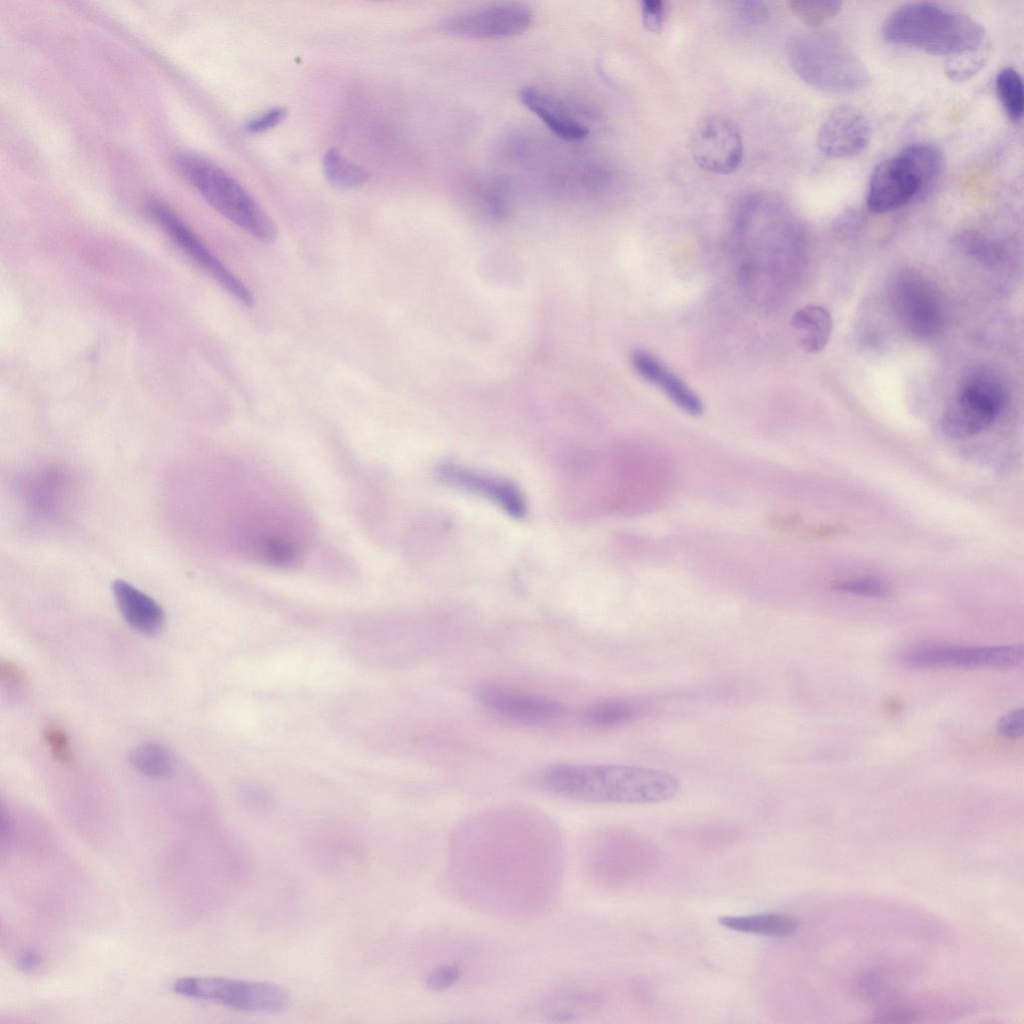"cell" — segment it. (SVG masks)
<instances>
[{
  "label": "cell",
  "mask_w": 1024,
  "mask_h": 1024,
  "mask_svg": "<svg viewBox=\"0 0 1024 1024\" xmlns=\"http://www.w3.org/2000/svg\"><path fill=\"white\" fill-rule=\"evenodd\" d=\"M467 824L451 847L454 883L463 897L503 915H529L551 903L561 878L562 845L550 823Z\"/></svg>",
  "instance_id": "obj_1"
},
{
  "label": "cell",
  "mask_w": 1024,
  "mask_h": 1024,
  "mask_svg": "<svg viewBox=\"0 0 1024 1024\" xmlns=\"http://www.w3.org/2000/svg\"><path fill=\"white\" fill-rule=\"evenodd\" d=\"M797 225L785 203L772 193L747 195L734 220V238L741 283L753 295L776 296L786 276L787 248Z\"/></svg>",
  "instance_id": "obj_2"
},
{
  "label": "cell",
  "mask_w": 1024,
  "mask_h": 1024,
  "mask_svg": "<svg viewBox=\"0 0 1024 1024\" xmlns=\"http://www.w3.org/2000/svg\"><path fill=\"white\" fill-rule=\"evenodd\" d=\"M542 781L554 794L593 803H661L680 790L678 779L668 772L618 764H554L545 769Z\"/></svg>",
  "instance_id": "obj_3"
},
{
  "label": "cell",
  "mask_w": 1024,
  "mask_h": 1024,
  "mask_svg": "<svg viewBox=\"0 0 1024 1024\" xmlns=\"http://www.w3.org/2000/svg\"><path fill=\"white\" fill-rule=\"evenodd\" d=\"M884 38L937 55H960L978 50L983 26L968 15L931 2L904 4L887 16Z\"/></svg>",
  "instance_id": "obj_4"
},
{
  "label": "cell",
  "mask_w": 1024,
  "mask_h": 1024,
  "mask_svg": "<svg viewBox=\"0 0 1024 1024\" xmlns=\"http://www.w3.org/2000/svg\"><path fill=\"white\" fill-rule=\"evenodd\" d=\"M785 51L796 75L818 90L847 94L863 90L870 83L864 62L831 34L820 31L795 33L788 38Z\"/></svg>",
  "instance_id": "obj_5"
},
{
  "label": "cell",
  "mask_w": 1024,
  "mask_h": 1024,
  "mask_svg": "<svg viewBox=\"0 0 1024 1024\" xmlns=\"http://www.w3.org/2000/svg\"><path fill=\"white\" fill-rule=\"evenodd\" d=\"M177 162L184 177L219 214L259 241H275V223L232 175L194 154L181 155Z\"/></svg>",
  "instance_id": "obj_6"
},
{
  "label": "cell",
  "mask_w": 1024,
  "mask_h": 1024,
  "mask_svg": "<svg viewBox=\"0 0 1024 1024\" xmlns=\"http://www.w3.org/2000/svg\"><path fill=\"white\" fill-rule=\"evenodd\" d=\"M942 165V153L931 143L905 147L874 168L868 186V209L882 214L904 206L933 186Z\"/></svg>",
  "instance_id": "obj_7"
},
{
  "label": "cell",
  "mask_w": 1024,
  "mask_h": 1024,
  "mask_svg": "<svg viewBox=\"0 0 1024 1024\" xmlns=\"http://www.w3.org/2000/svg\"><path fill=\"white\" fill-rule=\"evenodd\" d=\"M1006 401L1000 378L989 370L976 369L960 381L955 398L943 413L942 430L955 439L974 436L995 421Z\"/></svg>",
  "instance_id": "obj_8"
},
{
  "label": "cell",
  "mask_w": 1024,
  "mask_h": 1024,
  "mask_svg": "<svg viewBox=\"0 0 1024 1024\" xmlns=\"http://www.w3.org/2000/svg\"><path fill=\"white\" fill-rule=\"evenodd\" d=\"M587 873L598 883L621 886L651 872L655 855L647 842L626 832H602L589 838L583 851Z\"/></svg>",
  "instance_id": "obj_9"
},
{
  "label": "cell",
  "mask_w": 1024,
  "mask_h": 1024,
  "mask_svg": "<svg viewBox=\"0 0 1024 1024\" xmlns=\"http://www.w3.org/2000/svg\"><path fill=\"white\" fill-rule=\"evenodd\" d=\"M179 995L254 1012H277L287 1007L289 994L268 982L225 977H183L172 984Z\"/></svg>",
  "instance_id": "obj_10"
},
{
  "label": "cell",
  "mask_w": 1024,
  "mask_h": 1024,
  "mask_svg": "<svg viewBox=\"0 0 1024 1024\" xmlns=\"http://www.w3.org/2000/svg\"><path fill=\"white\" fill-rule=\"evenodd\" d=\"M76 488L69 471L55 466L28 471L17 485L18 497L27 513L43 523H58L68 517L76 500Z\"/></svg>",
  "instance_id": "obj_11"
},
{
  "label": "cell",
  "mask_w": 1024,
  "mask_h": 1024,
  "mask_svg": "<svg viewBox=\"0 0 1024 1024\" xmlns=\"http://www.w3.org/2000/svg\"><path fill=\"white\" fill-rule=\"evenodd\" d=\"M148 211L155 222L194 262L204 269L241 305L251 308L252 291L205 246L198 236L166 205L151 202Z\"/></svg>",
  "instance_id": "obj_12"
},
{
  "label": "cell",
  "mask_w": 1024,
  "mask_h": 1024,
  "mask_svg": "<svg viewBox=\"0 0 1024 1024\" xmlns=\"http://www.w3.org/2000/svg\"><path fill=\"white\" fill-rule=\"evenodd\" d=\"M1021 645L988 647L921 646L901 656L903 665L913 669L1013 668L1023 661Z\"/></svg>",
  "instance_id": "obj_13"
},
{
  "label": "cell",
  "mask_w": 1024,
  "mask_h": 1024,
  "mask_svg": "<svg viewBox=\"0 0 1024 1024\" xmlns=\"http://www.w3.org/2000/svg\"><path fill=\"white\" fill-rule=\"evenodd\" d=\"M689 150L695 163L716 174H730L741 163L743 143L738 126L721 115H708L693 127Z\"/></svg>",
  "instance_id": "obj_14"
},
{
  "label": "cell",
  "mask_w": 1024,
  "mask_h": 1024,
  "mask_svg": "<svg viewBox=\"0 0 1024 1024\" xmlns=\"http://www.w3.org/2000/svg\"><path fill=\"white\" fill-rule=\"evenodd\" d=\"M892 302L901 324L913 335L927 338L940 330L944 318L941 299L919 274L904 271L897 276Z\"/></svg>",
  "instance_id": "obj_15"
},
{
  "label": "cell",
  "mask_w": 1024,
  "mask_h": 1024,
  "mask_svg": "<svg viewBox=\"0 0 1024 1024\" xmlns=\"http://www.w3.org/2000/svg\"><path fill=\"white\" fill-rule=\"evenodd\" d=\"M532 22L530 10L517 3H500L466 10L443 22L449 34L479 39L516 36L528 29Z\"/></svg>",
  "instance_id": "obj_16"
},
{
  "label": "cell",
  "mask_w": 1024,
  "mask_h": 1024,
  "mask_svg": "<svg viewBox=\"0 0 1024 1024\" xmlns=\"http://www.w3.org/2000/svg\"><path fill=\"white\" fill-rule=\"evenodd\" d=\"M870 125L857 108L842 105L834 108L821 124L817 146L831 158H846L860 153L870 140Z\"/></svg>",
  "instance_id": "obj_17"
},
{
  "label": "cell",
  "mask_w": 1024,
  "mask_h": 1024,
  "mask_svg": "<svg viewBox=\"0 0 1024 1024\" xmlns=\"http://www.w3.org/2000/svg\"><path fill=\"white\" fill-rule=\"evenodd\" d=\"M477 695L490 710L522 722H547L564 714V706L552 699L499 685L481 686Z\"/></svg>",
  "instance_id": "obj_18"
},
{
  "label": "cell",
  "mask_w": 1024,
  "mask_h": 1024,
  "mask_svg": "<svg viewBox=\"0 0 1024 1024\" xmlns=\"http://www.w3.org/2000/svg\"><path fill=\"white\" fill-rule=\"evenodd\" d=\"M631 363L642 379L659 388L679 409L692 416L702 414L704 405L699 395L655 355L637 349Z\"/></svg>",
  "instance_id": "obj_19"
},
{
  "label": "cell",
  "mask_w": 1024,
  "mask_h": 1024,
  "mask_svg": "<svg viewBox=\"0 0 1024 1024\" xmlns=\"http://www.w3.org/2000/svg\"><path fill=\"white\" fill-rule=\"evenodd\" d=\"M519 99L558 137L567 141H580L589 134L588 127L576 119L564 103L540 88H521Z\"/></svg>",
  "instance_id": "obj_20"
},
{
  "label": "cell",
  "mask_w": 1024,
  "mask_h": 1024,
  "mask_svg": "<svg viewBox=\"0 0 1024 1024\" xmlns=\"http://www.w3.org/2000/svg\"><path fill=\"white\" fill-rule=\"evenodd\" d=\"M442 478L457 486L489 497L515 516H522L525 504L518 489L503 479L486 476L455 465H445L439 471Z\"/></svg>",
  "instance_id": "obj_21"
},
{
  "label": "cell",
  "mask_w": 1024,
  "mask_h": 1024,
  "mask_svg": "<svg viewBox=\"0 0 1024 1024\" xmlns=\"http://www.w3.org/2000/svg\"><path fill=\"white\" fill-rule=\"evenodd\" d=\"M112 590L121 615L133 629L148 636L161 631L165 614L154 599L123 580L115 581Z\"/></svg>",
  "instance_id": "obj_22"
},
{
  "label": "cell",
  "mask_w": 1024,
  "mask_h": 1024,
  "mask_svg": "<svg viewBox=\"0 0 1024 1024\" xmlns=\"http://www.w3.org/2000/svg\"><path fill=\"white\" fill-rule=\"evenodd\" d=\"M718 923L735 932L773 938L789 937L801 926L798 917L777 912L725 915L718 918Z\"/></svg>",
  "instance_id": "obj_23"
},
{
  "label": "cell",
  "mask_w": 1024,
  "mask_h": 1024,
  "mask_svg": "<svg viewBox=\"0 0 1024 1024\" xmlns=\"http://www.w3.org/2000/svg\"><path fill=\"white\" fill-rule=\"evenodd\" d=\"M791 324L798 332L802 349L810 354L818 353L827 345L831 331L830 313L820 305H806L792 316Z\"/></svg>",
  "instance_id": "obj_24"
},
{
  "label": "cell",
  "mask_w": 1024,
  "mask_h": 1024,
  "mask_svg": "<svg viewBox=\"0 0 1024 1024\" xmlns=\"http://www.w3.org/2000/svg\"><path fill=\"white\" fill-rule=\"evenodd\" d=\"M129 761L137 771L149 778H166L174 770L171 752L158 743H145L135 747L129 754Z\"/></svg>",
  "instance_id": "obj_25"
},
{
  "label": "cell",
  "mask_w": 1024,
  "mask_h": 1024,
  "mask_svg": "<svg viewBox=\"0 0 1024 1024\" xmlns=\"http://www.w3.org/2000/svg\"><path fill=\"white\" fill-rule=\"evenodd\" d=\"M323 168L329 183L341 190L361 186L369 177L366 170L343 157L335 149H330L324 155Z\"/></svg>",
  "instance_id": "obj_26"
},
{
  "label": "cell",
  "mask_w": 1024,
  "mask_h": 1024,
  "mask_svg": "<svg viewBox=\"0 0 1024 1024\" xmlns=\"http://www.w3.org/2000/svg\"><path fill=\"white\" fill-rule=\"evenodd\" d=\"M899 974L892 968H879L865 973L856 984L858 996L874 1003H888L896 993Z\"/></svg>",
  "instance_id": "obj_27"
},
{
  "label": "cell",
  "mask_w": 1024,
  "mask_h": 1024,
  "mask_svg": "<svg viewBox=\"0 0 1024 1024\" xmlns=\"http://www.w3.org/2000/svg\"><path fill=\"white\" fill-rule=\"evenodd\" d=\"M1000 102L1013 121H1019L1024 111V87L1021 75L1012 67H1005L995 81Z\"/></svg>",
  "instance_id": "obj_28"
},
{
  "label": "cell",
  "mask_w": 1024,
  "mask_h": 1024,
  "mask_svg": "<svg viewBox=\"0 0 1024 1024\" xmlns=\"http://www.w3.org/2000/svg\"><path fill=\"white\" fill-rule=\"evenodd\" d=\"M634 715L633 708L623 702L608 700L598 702L587 708L583 720L594 728H613L628 722Z\"/></svg>",
  "instance_id": "obj_29"
},
{
  "label": "cell",
  "mask_w": 1024,
  "mask_h": 1024,
  "mask_svg": "<svg viewBox=\"0 0 1024 1024\" xmlns=\"http://www.w3.org/2000/svg\"><path fill=\"white\" fill-rule=\"evenodd\" d=\"M598 1001V997L590 992H564L561 995L547 999L543 1004V1009L551 1017H558L559 1019L565 1017L569 1019L570 1017L581 1015L587 1010L596 1008Z\"/></svg>",
  "instance_id": "obj_30"
},
{
  "label": "cell",
  "mask_w": 1024,
  "mask_h": 1024,
  "mask_svg": "<svg viewBox=\"0 0 1024 1024\" xmlns=\"http://www.w3.org/2000/svg\"><path fill=\"white\" fill-rule=\"evenodd\" d=\"M838 1H791L789 6L807 25L816 27L834 17L841 9Z\"/></svg>",
  "instance_id": "obj_31"
},
{
  "label": "cell",
  "mask_w": 1024,
  "mask_h": 1024,
  "mask_svg": "<svg viewBox=\"0 0 1024 1024\" xmlns=\"http://www.w3.org/2000/svg\"><path fill=\"white\" fill-rule=\"evenodd\" d=\"M985 62V53L976 50L955 56L947 62L945 70L951 80L965 81L980 71Z\"/></svg>",
  "instance_id": "obj_32"
},
{
  "label": "cell",
  "mask_w": 1024,
  "mask_h": 1024,
  "mask_svg": "<svg viewBox=\"0 0 1024 1024\" xmlns=\"http://www.w3.org/2000/svg\"><path fill=\"white\" fill-rule=\"evenodd\" d=\"M43 736L56 761L65 765L74 763L68 735L60 726L48 725L43 732Z\"/></svg>",
  "instance_id": "obj_33"
},
{
  "label": "cell",
  "mask_w": 1024,
  "mask_h": 1024,
  "mask_svg": "<svg viewBox=\"0 0 1024 1024\" xmlns=\"http://www.w3.org/2000/svg\"><path fill=\"white\" fill-rule=\"evenodd\" d=\"M922 1011L909 1004H886L877 1010L872 1016V1022L880 1023H910L916 1022Z\"/></svg>",
  "instance_id": "obj_34"
},
{
  "label": "cell",
  "mask_w": 1024,
  "mask_h": 1024,
  "mask_svg": "<svg viewBox=\"0 0 1024 1024\" xmlns=\"http://www.w3.org/2000/svg\"><path fill=\"white\" fill-rule=\"evenodd\" d=\"M835 588L846 593L877 598L885 597L889 593L885 584L867 579L843 581L836 584Z\"/></svg>",
  "instance_id": "obj_35"
},
{
  "label": "cell",
  "mask_w": 1024,
  "mask_h": 1024,
  "mask_svg": "<svg viewBox=\"0 0 1024 1024\" xmlns=\"http://www.w3.org/2000/svg\"><path fill=\"white\" fill-rule=\"evenodd\" d=\"M640 5L644 27L650 32H659L665 20V3L662 0H644Z\"/></svg>",
  "instance_id": "obj_36"
},
{
  "label": "cell",
  "mask_w": 1024,
  "mask_h": 1024,
  "mask_svg": "<svg viewBox=\"0 0 1024 1024\" xmlns=\"http://www.w3.org/2000/svg\"><path fill=\"white\" fill-rule=\"evenodd\" d=\"M0 678L7 691L16 695L22 692L27 684L24 671L11 661H1Z\"/></svg>",
  "instance_id": "obj_37"
},
{
  "label": "cell",
  "mask_w": 1024,
  "mask_h": 1024,
  "mask_svg": "<svg viewBox=\"0 0 1024 1024\" xmlns=\"http://www.w3.org/2000/svg\"><path fill=\"white\" fill-rule=\"evenodd\" d=\"M998 734L1011 739L1020 738L1024 731L1023 708L1014 709L1001 717L996 725Z\"/></svg>",
  "instance_id": "obj_38"
},
{
  "label": "cell",
  "mask_w": 1024,
  "mask_h": 1024,
  "mask_svg": "<svg viewBox=\"0 0 1024 1024\" xmlns=\"http://www.w3.org/2000/svg\"><path fill=\"white\" fill-rule=\"evenodd\" d=\"M286 115V111L282 107L271 108L257 117L251 119L247 125L246 130L250 133H262L275 126H277Z\"/></svg>",
  "instance_id": "obj_39"
},
{
  "label": "cell",
  "mask_w": 1024,
  "mask_h": 1024,
  "mask_svg": "<svg viewBox=\"0 0 1024 1024\" xmlns=\"http://www.w3.org/2000/svg\"><path fill=\"white\" fill-rule=\"evenodd\" d=\"M459 974V968L456 965H442L429 974L426 983L431 990H443L452 985Z\"/></svg>",
  "instance_id": "obj_40"
},
{
  "label": "cell",
  "mask_w": 1024,
  "mask_h": 1024,
  "mask_svg": "<svg viewBox=\"0 0 1024 1024\" xmlns=\"http://www.w3.org/2000/svg\"><path fill=\"white\" fill-rule=\"evenodd\" d=\"M736 12L746 22L758 23L765 21L769 15L768 7L763 2L743 1L736 3Z\"/></svg>",
  "instance_id": "obj_41"
},
{
  "label": "cell",
  "mask_w": 1024,
  "mask_h": 1024,
  "mask_svg": "<svg viewBox=\"0 0 1024 1024\" xmlns=\"http://www.w3.org/2000/svg\"><path fill=\"white\" fill-rule=\"evenodd\" d=\"M862 214L858 209L849 208L837 218L834 228L841 235L855 233L862 224Z\"/></svg>",
  "instance_id": "obj_42"
},
{
  "label": "cell",
  "mask_w": 1024,
  "mask_h": 1024,
  "mask_svg": "<svg viewBox=\"0 0 1024 1024\" xmlns=\"http://www.w3.org/2000/svg\"><path fill=\"white\" fill-rule=\"evenodd\" d=\"M41 963V955L33 949L23 950L17 958V966L24 972H31Z\"/></svg>",
  "instance_id": "obj_43"
}]
</instances>
